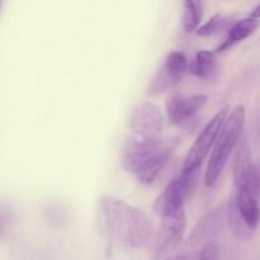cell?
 <instances>
[{
    "label": "cell",
    "instance_id": "obj_1",
    "mask_svg": "<svg viewBox=\"0 0 260 260\" xmlns=\"http://www.w3.org/2000/svg\"><path fill=\"white\" fill-rule=\"evenodd\" d=\"M104 234L118 245L140 249L149 241L151 225L139 208L116 197H103L99 203Z\"/></svg>",
    "mask_w": 260,
    "mask_h": 260
},
{
    "label": "cell",
    "instance_id": "obj_2",
    "mask_svg": "<svg viewBox=\"0 0 260 260\" xmlns=\"http://www.w3.org/2000/svg\"><path fill=\"white\" fill-rule=\"evenodd\" d=\"M155 210L160 213L161 220L155 236L154 256L165 259L177 250L185 236V201L165 188L155 202Z\"/></svg>",
    "mask_w": 260,
    "mask_h": 260
},
{
    "label": "cell",
    "instance_id": "obj_3",
    "mask_svg": "<svg viewBox=\"0 0 260 260\" xmlns=\"http://www.w3.org/2000/svg\"><path fill=\"white\" fill-rule=\"evenodd\" d=\"M245 118L246 112L244 106H236L226 117L222 128L213 145L212 154L206 169L205 183L207 187H212L220 179L229 157L239 144L245 124Z\"/></svg>",
    "mask_w": 260,
    "mask_h": 260
},
{
    "label": "cell",
    "instance_id": "obj_4",
    "mask_svg": "<svg viewBox=\"0 0 260 260\" xmlns=\"http://www.w3.org/2000/svg\"><path fill=\"white\" fill-rule=\"evenodd\" d=\"M229 114V108L225 107L221 111L217 112L215 117L206 124L205 128L202 129L198 137L196 139L194 144L188 151L187 156L184 159V164H183V173L194 172V170L201 169L202 162L210 154L211 149L215 145L216 140H217L218 134H220L222 124L225 122L226 117Z\"/></svg>",
    "mask_w": 260,
    "mask_h": 260
},
{
    "label": "cell",
    "instance_id": "obj_5",
    "mask_svg": "<svg viewBox=\"0 0 260 260\" xmlns=\"http://www.w3.org/2000/svg\"><path fill=\"white\" fill-rule=\"evenodd\" d=\"M187 71L188 60L184 53L179 51L170 52L150 80L147 91L150 95H159L172 90L178 84H180Z\"/></svg>",
    "mask_w": 260,
    "mask_h": 260
},
{
    "label": "cell",
    "instance_id": "obj_6",
    "mask_svg": "<svg viewBox=\"0 0 260 260\" xmlns=\"http://www.w3.org/2000/svg\"><path fill=\"white\" fill-rule=\"evenodd\" d=\"M164 118L156 104L145 102L134 109L129 118V129L132 136L141 140L161 139Z\"/></svg>",
    "mask_w": 260,
    "mask_h": 260
},
{
    "label": "cell",
    "instance_id": "obj_7",
    "mask_svg": "<svg viewBox=\"0 0 260 260\" xmlns=\"http://www.w3.org/2000/svg\"><path fill=\"white\" fill-rule=\"evenodd\" d=\"M165 140H141L129 136L122 147L121 162L126 172L136 174L137 170L149 161L162 147Z\"/></svg>",
    "mask_w": 260,
    "mask_h": 260
},
{
    "label": "cell",
    "instance_id": "obj_8",
    "mask_svg": "<svg viewBox=\"0 0 260 260\" xmlns=\"http://www.w3.org/2000/svg\"><path fill=\"white\" fill-rule=\"evenodd\" d=\"M233 177L236 190H249L260 196L256 165L254 164L250 149L245 141L239 144L234 156Z\"/></svg>",
    "mask_w": 260,
    "mask_h": 260
},
{
    "label": "cell",
    "instance_id": "obj_9",
    "mask_svg": "<svg viewBox=\"0 0 260 260\" xmlns=\"http://www.w3.org/2000/svg\"><path fill=\"white\" fill-rule=\"evenodd\" d=\"M207 103V95L194 94V95H172L167 102L168 119L172 124H180L194 116L205 104Z\"/></svg>",
    "mask_w": 260,
    "mask_h": 260
},
{
    "label": "cell",
    "instance_id": "obj_10",
    "mask_svg": "<svg viewBox=\"0 0 260 260\" xmlns=\"http://www.w3.org/2000/svg\"><path fill=\"white\" fill-rule=\"evenodd\" d=\"M178 145L177 139H167L165 140L164 145H162L161 149L146 162V164L142 165L139 169V172L136 173V178L141 184L144 185H150L157 179L161 172L164 170V168L167 167L168 162H169L170 157H172L173 152H174L175 147Z\"/></svg>",
    "mask_w": 260,
    "mask_h": 260
},
{
    "label": "cell",
    "instance_id": "obj_11",
    "mask_svg": "<svg viewBox=\"0 0 260 260\" xmlns=\"http://www.w3.org/2000/svg\"><path fill=\"white\" fill-rule=\"evenodd\" d=\"M259 196L249 190H236L233 197L239 215L243 218L245 225L251 230H255L260 222Z\"/></svg>",
    "mask_w": 260,
    "mask_h": 260
},
{
    "label": "cell",
    "instance_id": "obj_12",
    "mask_svg": "<svg viewBox=\"0 0 260 260\" xmlns=\"http://www.w3.org/2000/svg\"><path fill=\"white\" fill-rule=\"evenodd\" d=\"M260 20L254 19V18H244V19L238 20V22L233 23L229 28L228 36H226L225 41L222 45L218 46L216 48V52H223V51L229 50V48L234 47L235 45L240 43L241 41L246 40L250 37L254 32L259 28Z\"/></svg>",
    "mask_w": 260,
    "mask_h": 260
},
{
    "label": "cell",
    "instance_id": "obj_13",
    "mask_svg": "<svg viewBox=\"0 0 260 260\" xmlns=\"http://www.w3.org/2000/svg\"><path fill=\"white\" fill-rule=\"evenodd\" d=\"M217 68V58L216 52L207 50L198 51L194 57L188 65V70L192 75L200 79H210Z\"/></svg>",
    "mask_w": 260,
    "mask_h": 260
},
{
    "label": "cell",
    "instance_id": "obj_14",
    "mask_svg": "<svg viewBox=\"0 0 260 260\" xmlns=\"http://www.w3.org/2000/svg\"><path fill=\"white\" fill-rule=\"evenodd\" d=\"M203 7H205L203 2H197V0L184 2L182 23L183 28L187 33H192L200 28L201 20L203 17Z\"/></svg>",
    "mask_w": 260,
    "mask_h": 260
},
{
    "label": "cell",
    "instance_id": "obj_15",
    "mask_svg": "<svg viewBox=\"0 0 260 260\" xmlns=\"http://www.w3.org/2000/svg\"><path fill=\"white\" fill-rule=\"evenodd\" d=\"M229 221H230V226L236 238H239L240 240H249L253 236L254 230H251L245 225V222H244L243 218L239 215L238 210H236L233 198H231L230 205H229Z\"/></svg>",
    "mask_w": 260,
    "mask_h": 260
},
{
    "label": "cell",
    "instance_id": "obj_16",
    "mask_svg": "<svg viewBox=\"0 0 260 260\" xmlns=\"http://www.w3.org/2000/svg\"><path fill=\"white\" fill-rule=\"evenodd\" d=\"M229 23H230V18L225 17V15L216 14L207 23L201 25L196 32H197L200 37H211V36L217 35L221 30L225 29L229 25Z\"/></svg>",
    "mask_w": 260,
    "mask_h": 260
},
{
    "label": "cell",
    "instance_id": "obj_17",
    "mask_svg": "<svg viewBox=\"0 0 260 260\" xmlns=\"http://www.w3.org/2000/svg\"><path fill=\"white\" fill-rule=\"evenodd\" d=\"M220 256V246L216 241H208L203 245L200 253L196 255L194 260H218Z\"/></svg>",
    "mask_w": 260,
    "mask_h": 260
},
{
    "label": "cell",
    "instance_id": "obj_18",
    "mask_svg": "<svg viewBox=\"0 0 260 260\" xmlns=\"http://www.w3.org/2000/svg\"><path fill=\"white\" fill-rule=\"evenodd\" d=\"M14 221V211L9 205L0 203V235L12 226Z\"/></svg>",
    "mask_w": 260,
    "mask_h": 260
},
{
    "label": "cell",
    "instance_id": "obj_19",
    "mask_svg": "<svg viewBox=\"0 0 260 260\" xmlns=\"http://www.w3.org/2000/svg\"><path fill=\"white\" fill-rule=\"evenodd\" d=\"M196 255L190 253H182V254H177V255L173 256H168L164 260H194Z\"/></svg>",
    "mask_w": 260,
    "mask_h": 260
},
{
    "label": "cell",
    "instance_id": "obj_20",
    "mask_svg": "<svg viewBox=\"0 0 260 260\" xmlns=\"http://www.w3.org/2000/svg\"><path fill=\"white\" fill-rule=\"evenodd\" d=\"M250 18H254V19H260V4L256 5L253 9V12L250 13Z\"/></svg>",
    "mask_w": 260,
    "mask_h": 260
},
{
    "label": "cell",
    "instance_id": "obj_21",
    "mask_svg": "<svg viewBox=\"0 0 260 260\" xmlns=\"http://www.w3.org/2000/svg\"><path fill=\"white\" fill-rule=\"evenodd\" d=\"M256 174H258V183H259V189H260V165H256Z\"/></svg>",
    "mask_w": 260,
    "mask_h": 260
},
{
    "label": "cell",
    "instance_id": "obj_22",
    "mask_svg": "<svg viewBox=\"0 0 260 260\" xmlns=\"http://www.w3.org/2000/svg\"><path fill=\"white\" fill-rule=\"evenodd\" d=\"M2 7H3V3L0 2V13H2Z\"/></svg>",
    "mask_w": 260,
    "mask_h": 260
}]
</instances>
